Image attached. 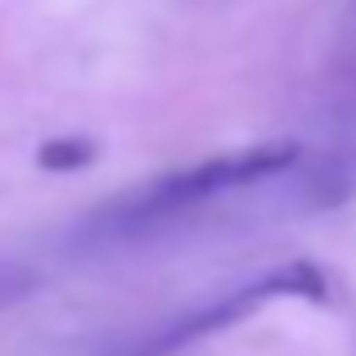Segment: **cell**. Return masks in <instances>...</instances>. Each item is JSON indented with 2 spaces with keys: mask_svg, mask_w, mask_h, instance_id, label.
<instances>
[{
  "mask_svg": "<svg viewBox=\"0 0 356 356\" xmlns=\"http://www.w3.org/2000/svg\"><path fill=\"white\" fill-rule=\"evenodd\" d=\"M90 163H95V140H86V136H59L36 149V167L41 172H81Z\"/></svg>",
  "mask_w": 356,
  "mask_h": 356,
  "instance_id": "3957f363",
  "label": "cell"
},
{
  "mask_svg": "<svg viewBox=\"0 0 356 356\" xmlns=\"http://www.w3.org/2000/svg\"><path fill=\"white\" fill-rule=\"evenodd\" d=\"M270 298H307V302H325V275L316 266H307V261L280 266V270H270V275H261L257 284H243V289H235V293H226L217 307H208V312H194V316H185V321L158 330L136 356H167V352L185 348V343L203 339V334H217V330H226V325L243 321V316H252L261 302H270Z\"/></svg>",
  "mask_w": 356,
  "mask_h": 356,
  "instance_id": "7a4b0ae2",
  "label": "cell"
},
{
  "mask_svg": "<svg viewBox=\"0 0 356 356\" xmlns=\"http://www.w3.org/2000/svg\"><path fill=\"white\" fill-rule=\"evenodd\" d=\"M293 163H298L293 140H270V145H252V149H239V154H221L203 167L163 176V181H154L149 190L131 194L118 208V217L131 221V226L154 221V217H172V212L190 208V203H199V199L239 190V185H252V181H266V176L284 172V167H293Z\"/></svg>",
  "mask_w": 356,
  "mask_h": 356,
  "instance_id": "6da1fadb",
  "label": "cell"
},
{
  "mask_svg": "<svg viewBox=\"0 0 356 356\" xmlns=\"http://www.w3.org/2000/svg\"><path fill=\"white\" fill-rule=\"evenodd\" d=\"M339 181L348 185V190H356V158H348V163H339Z\"/></svg>",
  "mask_w": 356,
  "mask_h": 356,
  "instance_id": "277c9868",
  "label": "cell"
}]
</instances>
